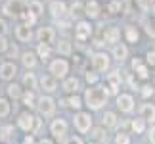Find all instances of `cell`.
<instances>
[{"mask_svg":"<svg viewBox=\"0 0 155 144\" xmlns=\"http://www.w3.org/2000/svg\"><path fill=\"white\" fill-rule=\"evenodd\" d=\"M127 39L128 43H138V31H136V27H127Z\"/></svg>","mask_w":155,"mask_h":144,"instance_id":"cell-32","label":"cell"},{"mask_svg":"<svg viewBox=\"0 0 155 144\" xmlns=\"http://www.w3.org/2000/svg\"><path fill=\"white\" fill-rule=\"evenodd\" d=\"M6 31H8V25H6L4 19H0V35H4Z\"/></svg>","mask_w":155,"mask_h":144,"instance_id":"cell-46","label":"cell"},{"mask_svg":"<svg viewBox=\"0 0 155 144\" xmlns=\"http://www.w3.org/2000/svg\"><path fill=\"white\" fill-rule=\"evenodd\" d=\"M84 14L90 17H98L100 15V4L96 0H88V4L84 6Z\"/></svg>","mask_w":155,"mask_h":144,"instance_id":"cell-18","label":"cell"},{"mask_svg":"<svg viewBox=\"0 0 155 144\" xmlns=\"http://www.w3.org/2000/svg\"><path fill=\"white\" fill-rule=\"evenodd\" d=\"M38 144H54V142H52V140H50V139H42V140H40V142H38Z\"/></svg>","mask_w":155,"mask_h":144,"instance_id":"cell-50","label":"cell"},{"mask_svg":"<svg viewBox=\"0 0 155 144\" xmlns=\"http://www.w3.org/2000/svg\"><path fill=\"white\" fill-rule=\"evenodd\" d=\"M150 140H151V144H155V125H153L151 131H150Z\"/></svg>","mask_w":155,"mask_h":144,"instance_id":"cell-48","label":"cell"},{"mask_svg":"<svg viewBox=\"0 0 155 144\" xmlns=\"http://www.w3.org/2000/svg\"><path fill=\"white\" fill-rule=\"evenodd\" d=\"M65 12H67V6H65L63 2H59V0H54V2L50 4V14L54 17H58V19L65 15Z\"/></svg>","mask_w":155,"mask_h":144,"instance_id":"cell-15","label":"cell"},{"mask_svg":"<svg viewBox=\"0 0 155 144\" xmlns=\"http://www.w3.org/2000/svg\"><path fill=\"white\" fill-rule=\"evenodd\" d=\"M40 87H42V91H46V92H54L58 88L56 79H54L52 75H44L42 79H40Z\"/></svg>","mask_w":155,"mask_h":144,"instance_id":"cell-16","label":"cell"},{"mask_svg":"<svg viewBox=\"0 0 155 144\" xmlns=\"http://www.w3.org/2000/svg\"><path fill=\"white\" fill-rule=\"evenodd\" d=\"M115 144H130L128 135H124V133H119V135L115 136Z\"/></svg>","mask_w":155,"mask_h":144,"instance_id":"cell-37","label":"cell"},{"mask_svg":"<svg viewBox=\"0 0 155 144\" xmlns=\"http://www.w3.org/2000/svg\"><path fill=\"white\" fill-rule=\"evenodd\" d=\"M27 10V0H8L4 4V14L6 15H14L21 17V14Z\"/></svg>","mask_w":155,"mask_h":144,"instance_id":"cell-2","label":"cell"},{"mask_svg":"<svg viewBox=\"0 0 155 144\" xmlns=\"http://www.w3.org/2000/svg\"><path fill=\"white\" fill-rule=\"evenodd\" d=\"M65 106L73 108V110H81V106H82V100L79 98V96H71L69 100H65Z\"/></svg>","mask_w":155,"mask_h":144,"instance_id":"cell-29","label":"cell"},{"mask_svg":"<svg viewBox=\"0 0 155 144\" xmlns=\"http://www.w3.org/2000/svg\"><path fill=\"white\" fill-rule=\"evenodd\" d=\"M38 111H40V115H44V117H50L54 115V111H56V102H54L50 96H42V98L38 100Z\"/></svg>","mask_w":155,"mask_h":144,"instance_id":"cell-5","label":"cell"},{"mask_svg":"<svg viewBox=\"0 0 155 144\" xmlns=\"http://www.w3.org/2000/svg\"><path fill=\"white\" fill-rule=\"evenodd\" d=\"M8 96H10V98H21V87L19 85H15V83H14V85H8Z\"/></svg>","mask_w":155,"mask_h":144,"instance_id":"cell-26","label":"cell"},{"mask_svg":"<svg viewBox=\"0 0 155 144\" xmlns=\"http://www.w3.org/2000/svg\"><path fill=\"white\" fill-rule=\"evenodd\" d=\"M98 79H100V77H98V73H94V71H88V73H86V81L92 83V85L98 83Z\"/></svg>","mask_w":155,"mask_h":144,"instance_id":"cell-39","label":"cell"},{"mask_svg":"<svg viewBox=\"0 0 155 144\" xmlns=\"http://www.w3.org/2000/svg\"><path fill=\"white\" fill-rule=\"evenodd\" d=\"M21 62L25 65L27 69H33L35 65H37V56H35L33 52H23L21 54Z\"/></svg>","mask_w":155,"mask_h":144,"instance_id":"cell-19","label":"cell"},{"mask_svg":"<svg viewBox=\"0 0 155 144\" xmlns=\"http://www.w3.org/2000/svg\"><path fill=\"white\" fill-rule=\"evenodd\" d=\"M113 56H115V60L123 62V60H127V56H128V48L124 44H117L115 48H113Z\"/></svg>","mask_w":155,"mask_h":144,"instance_id":"cell-21","label":"cell"},{"mask_svg":"<svg viewBox=\"0 0 155 144\" xmlns=\"http://www.w3.org/2000/svg\"><path fill=\"white\" fill-rule=\"evenodd\" d=\"M117 106L119 110L124 111V113H130L134 110V98L130 94H119L117 96Z\"/></svg>","mask_w":155,"mask_h":144,"instance_id":"cell-7","label":"cell"},{"mask_svg":"<svg viewBox=\"0 0 155 144\" xmlns=\"http://www.w3.org/2000/svg\"><path fill=\"white\" fill-rule=\"evenodd\" d=\"M147 62L151 65H155V52H147Z\"/></svg>","mask_w":155,"mask_h":144,"instance_id":"cell-47","label":"cell"},{"mask_svg":"<svg viewBox=\"0 0 155 144\" xmlns=\"http://www.w3.org/2000/svg\"><path fill=\"white\" fill-rule=\"evenodd\" d=\"M21 17H23V19L27 21V23H25L27 27H31L33 23L37 21V17H35V15H33V14H31V12H29V10H25V12H23V14H21Z\"/></svg>","mask_w":155,"mask_h":144,"instance_id":"cell-34","label":"cell"},{"mask_svg":"<svg viewBox=\"0 0 155 144\" xmlns=\"http://www.w3.org/2000/svg\"><path fill=\"white\" fill-rule=\"evenodd\" d=\"M37 52H38V58H42V60H48L50 58V46L48 44H38Z\"/></svg>","mask_w":155,"mask_h":144,"instance_id":"cell-30","label":"cell"},{"mask_svg":"<svg viewBox=\"0 0 155 144\" xmlns=\"http://www.w3.org/2000/svg\"><path fill=\"white\" fill-rule=\"evenodd\" d=\"M138 6H140V10L147 12V10H151L155 6V0H138Z\"/></svg>","mask_w":155,"mask_h":144,"instance_id":"cell-36","label":"cell"},{"mask_svg":"<svg viewBox=\"0 0 155 144\" xmlns=\"http://www.w3.org/2000/svg\"><path fill=\"white\" fill-rule=\"evenodd\" d=\"M151 12H153V15H155V6H153V8H151Z\"/></svg>","mask_w":155,"mask_h":144,"instance_id":"cell-53","label":"cell"},{"mask_svg":"<svg viewBox=\"0 0 155 144\" xmlns=\"http://www.w3.org/2000/svg\"><path fill=\"white\" fill-rule=\"evenodd\" d=\"M102 135H104L102 129H94L92 131V139H102Z\"/></svg>","mask_w":155,"mask_h":144,"instance_id":"cell-45","label":"cell"},{"mask_svg":"<svg viewBox=\"0 0 155 144\" xmlns=\"http://www.w3.org/2000/svg\"><path fill=\"white\" fill-rule=\"evenodd\" d=\"M10 113V104H8V100L6 98H0V119L6 117Z\"/></svg>","mask_w":155,"mask_h":144,"instance_id":"cell-33","label":"cell"},{"mask_svg":"<svg viewBox=\"0 0 155 144\" xmlns=\"http://www.w3.org/2000/svg\"><path fill=\"white\" fill-rule=\"evenodd\" d=\"M119 37H121V31H119L117 27H109L104 35L105 43H119Z\"/></svg>","mask_w":155,"mask_h":144,"instance_id":"cell-20","label":"cell"},{"mask_svg":"<svg viewBox=\"0 0 155 144\" xmlns=\"http://www.w3.org/2000/svg\"><path fill=\"white\" fill-rule=\"evenodd\" d=\"M82 10H84V6H82L81 2H75L73 6H71V12H73V14H82Z\"/></svg>","mask_w":155,"mask_h":144,"instance_id":"cell-40","label":"cell"},{"mask_svg":"<svg viewBox=\"0 0 155 144\" xmlns=\"http://www.w3.org/2000/svg\"><path fill=\"white\" fill-rule=\"evenodd\" d=\"M146 33L150 35V37L155 39V23H147V27H146Z\"/></svg>","mask_w":155,"mask_h":144,"instance_id":"cell-43","label":"cell"},{"mask_svg":"<svg viewBox=\"0 0 155 144\" xmlns=\"http://www.w3.org/2000/svg\"><path fill=\"white\" fill-rule=\"evenodd\" d=\"M15 73H17V67H15L14 62H6V63L0 65V77L4 81H12L15 77Z\"/></svg>","mask_w":155,"mask_h":144,"instance_id":"cell-12","label":"cell"},{"mask_svg":"<svg viewBox=\"0 0 155 144\" xmlns=\"http://www.w3.org/2000/svg\"><path fill=\"white\" fill-rule=\"evenodd\" d=\"M35 121H37V117H33L29 111H23L19 119H17V123H19V127L25 131V133H33V129H35Z\"/></svg>","mask_w":155,"mask_h":144,"instance_id":"cell-8","label":"cell"},{"mask_svg":"<svg viewBox=\"0 0 155 144\" xmlns=\"http://www.w3.org/2000/svg\"><path fill=\"white\" fill-rule=\"evenodd\" d=\"M81 88V81L77 79V77H71V79H65V83H63V91H67V92H77Z\"/></svg>","mask_w":155,"mask_h":144,"instance_id":"cell-17","label":"cell"},{"mask_svg":"<svg viewBox=\"0 0 155 144\" xmlns=\"http://www.w3.org/2000/svg\"><path fill=\"white\" fill-rule=\"evenodd\" d=\"M58 52L63 54V56H69L71 54V43H67V40H59L58 43Z\"/></svg>","mask_w":155,"mask_h":144,"instance_id":"cell-27","label":"cell"},{"mask_svg":"<svg viewBox=\"0 0 155 144\" xmlns=\"http://www.w3.org/2000/svg\"><path fill=\"white\" fill-rule=\"evenodd\" d=\"M142 94L146 96V98H150V96L153 94V87H150V85H146V87H142Z\"/></svg>","mask_w":155,"mask_h":144,"instance_id":"cell-41","label":"cell"},{"mask_svg":"<svg viewBox=\"0 0 155 144\" xmlns=\"http://www.w3.org/2000/svg\"><path fill=\"white\" fill-rule=\"evenodd\" d=\"M50 73H52V77L56 79V77H59V79H63L65 75L69 73V63L65 62V60H54V62L50 63Z\"/></svg>","mask_w":155,"mask_h":144,"instance_id":"cell-3","label":"cell"},{"mask_svg":"<svg viewBox=\"0 0 155 144\" xmlns=\"http://www.w3.org/2000/svg\"><path fill=\"white\" fill-rule=\"evenodd\" d=\"M75 127L81 131V133H88L92 129V115L86 111H79L75 115Z\"/></svg>","mask_w":155,"mask_h":144,"instance_id":"cell-4","label":"cell"},{"mask_svg":"<svg viewBox=\"0 0 155 144\" xmlns=\"http://www.w3.org/2000/svg\"><path fill=\"white\" fill-rule=\"evenodd\" d=\"M23 85H25L29 91H35V88H37V77H35V73H25L23 75Z\"/></svg>","mask_w":155,"mask_h":144,"instance_id":"cell-22","label":"cell"},{"mask_svg":"<svg viewBox=\"0 0 155 144\" xmlns=\"http://www.w3.org/2000/svg\"><path fill=\"white\" fill-rule=\"evenodd\" d=\"M4 50H8V40H6L4 35H0V52H4Z\"/></svg>","mask_w":155,"mask_h":144,"instance_id":"cell-42","label":"cell"},{"mask_svg":"<svg viewBox=\"0 0 155 144\" xmlns=\"http://www.w3.org/2000/svg\"><path fill=\"white\" fill-rule=\"evenodd\" d=\"M37 37H38L40 44H50V43H54V39H56V31H54L52 27H40Z\"/></svg>","mask_w":155,"mask_h":144,"instance_id":"cell-10","label":"cell"},{"mask_svg":"<svg viewBox=\"0 0 155 144\" xmlns=\"http://www.w3.org/2000/svg\"><path fill=\"white\" fill-rule=\"evenodd\" d=\"M65 144H82V140L79 139V136H71V139L65 140Z\"/></svg>","mask_w":155,"mask_h":144,"instance_id":"cell-44","label":"cell"},{"mask_svg":"<svg viewBox=\"0 0 155 144\" xmlns=\"http://www.w3.org/2000/svg\"><path fill=\"white\" fill-rule=\"evenodd\" d=\"M27 10L31 12V14H33L35 17H38L40 14H42V4H40L38 0H33L31 4H27Z\"/></svg>","mask_w":155,"mask_h":144,"instance_id":"cell-25","label":"cell"},{"mask_svg":"<svg viewBox=\"0 0 155 144\" xmlns=\"http://www.w3.org/2000/svg\"><path fill=\"white\" fill-rule=\"evenodd\" d=\"M140 115L144 121H155V106L153 104H142L140 108Z\"/></svg>","mask_w":155,"mask_h":144,"instance_id":"cell-14","label":"cell"},{"mask_svg":"<svg viewBox=\"0 0 155 144\" xmlns=\"http://www.w3.org/2000/svg\"><path fill=\"white\" fill-rule=\"evenodd\" d=\"M136 69V75H138L140 77V79H147V77H150V71H147V67H146V65H138V67H134Z\"/></svg>","mask_w":155,"mask_h":144,"instance_id":"cell-35","label":"cell"},{"mask_svg":"<svg viewBox=\"0 0 155 144\" xmlns=\"http://www.w3.org/2000/svg\"><path fill=\"white\" fill-rule=\"evenodd\" d=\"M12 135H14V127H12V125H6V127H2V131H0V139L2 140H10Z\"/></svg>","mask_w":155,"mask_h":144,"instance_id":"cell-31","label":"cell"},{"mask_svg":"<svg viewBox=\"0 0 155 144\" xmlns=\"http://www.w3.org/2000/svg\"><path fill=\"white\" fill-rule=\"evenodd\" d=\"M130 127H132L134 133H144V129H146V123H144V119L138 117V119H134L132 123H130Z\"/></svg>","mask_w":155,"mask_h":144,"instance_id":"cell-28","label":"cell"},{"mask_svg":"<svg viewBox=\"0 0 155 144\" xmlns=\"http://www.w3.org/2000/svg\"><path fill=\"white\" fill-rule=\"evenodd\" d=\"M75 31H77V40H86L88 37L92 35V25L88 21H79L77 23V27H75Z\"/></svg>","mask_w":155,"mask_h":144,"instance_id":"cell-9","label":"cell"},{"mask_svg":"<svg viewBox=\"0 0 155 144\" xmlns=\"http://www.w3.org/2000/svg\"><path fill=\"white\" fill-rule=\"evenodd\" d=\"M14 56H17V48H15V46L10 50V58H14Z\"/></svg>","mask_w":155,"mask_h":144,"instance_id":"cell-49","label":"cell"},{"mask_svg":"<svg viewBox=\"0 0 155 144\" xmlns=\"http://www.w3.org/2000/svg\"><path fill=\"white\" fill-rule=\"evenodd\" d=\"M59 27L65 29V27H69V23H67V21H59Z\"/></svg>","mask_w":155,"mask_h":144,"instance_id":"cell-51","label":"cell"},{"mask_svg":"<svg viewBox=\"0 0 155 144\" xmlns=\"http://www.w3.org/2000/svg\"><path fill=\"white\" fill-rule=\"evenodd\" d=\"M92 65L94 69L100 71V73H105L107 69H109V56H107L105 52H98L92 56Z\"/></svg>","mask_w":155,"mask_h":144,"instance_id":"cell-6","label":"cell"},{"mask_svg":"<svg viewBox=\"0 0 155 144\" xmlns=\"http://www.w3.org/2000/svg\"><path fill=\"white\" fill-rule=\"evenodd\" d=\"M25 144H33V136H27V139H25Z\"/></svg>","mask_w":155,"mask_h":144,"instance_id":"cell-52","label":"cell"},{"mask_svg":"<svg viewBox=\"0 0 155 144\" xmlns=\"http://www.w3.org/2000/svg\"><path fill=\"white\" fill-rule=\"evenodd\" d=\"M15 37H17V40H21V43H29L31 37H33L31 27H27L25 23H23V25H17L15 27Z\"/></svg>","mask_w":155,"mask_h":144,"instance_id":"cell-13","label":"cell"},{"mask_svg":"<svg viewBox=\"0 0 155 144\" xmlns=\"http://www.w3.org/2000/svg\"><path fill=\"white\" fill-rule=\"evenodd\" d=\"M50 131L56 139H63L65 133H67V123H65L63 119H54L52 125H50Z\"/></svg>","mask_w":155,"mask_h":144,"instance_id":"cell-11","label":"cell"},{"mask_svg":"<svg viewBox=\"0 0 155 144\" xmlns=\"http://www.w3.org/2000/svg\"><path fill=\"white\" fill-rule=\"evenodd\" d=\"M104 125H105V127H109V129L117 127V115H115L113 111H105V115H104Z\"/></svg>","mask_w":155,"mask_h":144,"instance_id":"cell-24","label":"cell"},{"mask_svg":"<svg viewBox=\"0 0 155 144\" xmlns=\"http://www.w3.org/2000/svg\"><path fill=\"white\" fill-rule=\"evenodd\" d=\"M23 104H25L27 108H35V106H37V96H35L33 91H27L25 94H23Z\"/></svg>","mask_w":155,"mask_h":144,"instance_id":"cell-23","label":"cell"},{"mask_svg":"<svg viewBox=\"0 0 155 144\" xmlns=\"http://www.w3.org/2000/svg\"><path fill=\"white\" fill-rule=\"evenodd\" d=\"M107 10H109L111 14H117V12H121V2H119V0H113V2H109Z\"/></svg>","mask_w":155,"mask_h":144,"instance_id":"cell-38","label":"cell"},{"mask_svg":"<svg viewBox=\"0 0 155 144\" xmlns=\"http://www.w3.org/2000/svg\"><path fill=\"white\" fill-rule=\"evenodd\" d=\"M107 100V94L104 92V87H90L84 94V102L90 110H102Z\"/></svg>","mask_w":155,"mask_h":144,"instance_id":"cell-1","label":"cell"}]
</instances>
